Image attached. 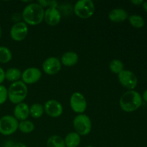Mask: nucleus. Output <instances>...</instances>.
<instances>
[{
    "label": "nucleus",
    "mask_w": 147,
    "mask_h": 147,
    "mask_svg": "<svg viewBox=\"0 0 147 147\" xmlns=\"http://www.w3.org/2000/svg\"><path fill=\"white\" fill-rule=\"evenodd\" d=\"M64 142L65 147H78L81 142V138L76 132H70L66 135Z\"/></svg>",
    "instance_id": "f3484780"
},
{
    "label": "nucleus",
    "mask_w": 147,
    "mask_h": 147,
    "mask_svg": "<svg viewBox=\"0 0 147 147\" xmlns=\"http://www.w3.org/2000/svg\"><path fill=\"white\" fill-rule=\"evenodd\" d=\"M11 147H27L24 144L21 143V142H18V143L12 144Z\"/></svg>",
    "instance_id": "c85d7f7f"
},
{
    "label": "nucleus",
    "mask_w": 147,
    "mask_h": 147,
    "mask_svg": "<svg viewBox=\"0 0 147 147\" xmlns=\"http://www.w3.org/2000/svg\"><path fill=\"white\" fill-rule=\"evenodd\" d=\"M73 128L75 132L80 136H87L92 129V121L90 117L84 113L78 114L73 119Z\"/></svg>",
    "instance_id": "39448f33"
},
{
    "label": "nucleus",
    "mask_w": 147,
    "mask_h": 147,
    "mask_svg": "<svg viewBox=\"0 0 147 147\" xmlns=\"http://www.w3.org/2000/svg\"><path fill=\"white\" fill-rule=\"evenodd\" d=\"M42 72L39 68L35 67H28L22 73V81L26 85L34 84L40 80Z\"/></svg>",
    "instance_id": "9b49d317"
},
{
    "label": "nucleus",
    "mask_w": 147,
    "mask_h": 147,
    "mask_svg": "<svg viewBox=\"0 0 147 147\" xmlns=\"http://www.w3.org/2000/svg\"><path fill=\"white\" fill-rule=\"evenodd\" d=\"M109 69L112 73L119 75L121 72L124 70V65L121 60L114 59L111 61L109 64Z\"/></svg>",
    "instance_id": "5701e85b"
},
{
    "label": "nucleus",
    "mask_w": 147,
    "mask_h": 147,
    "mask_svg": "<svg viewBox=\"0 0 147 147\" xmlns=\"http://www.w3.org/2000/svg\"><path fill=\"white\" fill-rule=\"evenodd\" d=\"M70 106L73 111L78 114H81L87 109V100L83 93L75 92L70 96Z\"/></svg>",
    "instance_id": "0eeeda50"
},
{
    "label": "nucleus",
    "mask_w": 147,
    "mask_h": 147,
    "mask_svg": "<svg viewBox=\"0 0 147 147\" xmlns=\"http://www.w3.org/2000/svg\"><path fill=\"white\" fill-rule=\"evenodd\" d=\"M131 3L133 4L134 5L141 6L143 4L144 1H142V0H131Z\"/></svg>",
    "instance_id": "cd10ccee"
},
{
    "label": "nucleus",
    "mask_w": 147,
    "mask_h": 147,
    "mask_svg": "<svg viewBox=\"0 0 147 147\" xmlns=\"http://www.w3.org/2000/svg\"><path fill=\"white\" fill-rule=\"evenodd\" d=\"M44 106L40 103H34L30 107V116L34 119H39L44 114Z\"/></svg>",
    "instance_id": "6ab92c4d"
},
{
    "label": "nucleus",
    "mask_w": 147,
    "mask_h": 147,
    "mask_svg": "<svg viewBox=\"0 0 147 147\" xmlns=\"http://www.w3.org/2000/svg\"><path fill=\"white\" fill-rule=\"evenodd\" d=\"M8 98V90L4 86L0 85V105H2Z\"/></svg>",
    "instance_id": "a878e982"
},
{
    "label": "nucleus",
    "mask_w": 147,
    "mask_h": 147,
    "mask_svg": "<svg viewBox=\"0 0 147 147\" xmlns=\"http://www.w3.org/2000/svg\"><path fill=\"white\" fill-rule=\"evenodd\" d=\"M45 9L37 3H30L24 8L22 14L24 22L27 25L36 26L44 20Z\"/></svg>",
    "instance_id": "f257e3e1"
},
{
    "label": "nucleus",
    "mask_w": 147,
    "mask_h": 147,
    "mask_svg": "<svg viewBox=\"0 0 147 147\" xmlns=\"http://www.w3.org/2000/svg\"><path fill=\"white\" fill-rule=\"evenodd\" d=\"M47 147H65L64 139L58 135H53L47 140Z\"/></svg>",
    "instance_id": "aec40b11"
},
{
    "label": "nucleus",
    "mask_w": 147,
    "mask_h": 147,
    "mask_svg": "<svg viewBox=\"0 0 147 147\" xmlns=\"http://www.w3.org/2000/svg\"><path fill=\"white\" fill-rule=\"evenodd\" d=\"M19 121L13 116L6 115L0 119V134L4 136H10L18 129Z\"/></svg>",
    "instance_id": "423d86ee"
},
{
    "label": "nucleus",
    "mask_w": 147,
    "mask_h": 147,
    "mask_svg": "<svg viewBox=\"0 0 147 147\" xmlns=\"http://www.w3.org/2000/svg\"><path fill=\"white\" fill-rule=\"evenodd\" d=\"M8 90V99L13 104L22 103L28 94V88L25 83L22 80L12 83Z\"/></svg>",
    "instance_id": "7ed1b4c3"
},
{
    "label": "nucleus",
    "mask_w": 147,
    "mask_h": 147,
    "mask_svg": "<svg viewBox=\"0 0 147 147\" xmlns=\"http://www.w3.org/2000/svg\"><path fill=\"white\" fill-rule=\"evenodd\" d=\"M22 78L21 70L17 67H10L5 71V79L8 81L14 83Z\"/></svg>",
    "instance_id": "a211bd4d"
},
{
    "label": "nucleus",
    "mask_w": 147,
    "mask_h": 147,
    "mask_svg": "<svg viewBox=\"0 0 147 147\" xmlns=\"http://www.w3.org/2000/svg\"><path fill=\"white\" fill-rule=\"evenodd\" d=\"M61 19V12L57 8H48L45 11L44 20L47 25L51 27L57 25Z\"/></svg>",
    "instance_id": "ddd939ff"
},
{
    "label": "nucleus",
    "mask_w": 147,
    "mask_h": 147,
    "mask_svg": "<svg viewBox=\"0 0 147 147\" xmlns=\"http://www.w3.org/2000/svg\"><path fill=\"white\" fill-rule=\"evenodd\" d=\"M37 4H40L43 9L44 8H57V2L56 1H47V0H39Z\"/></svg>",
    "instance_id": "393cba45"
},
{
    "label": "nucleus",
    "mask_w": 147,
    "mask_h": 147,
    "mask_svg": "<svg viewBox=\"0 0 147 147\" xmlns=\"http://www.w3.org/2000/svg\"><path fill=\"white\" fill-rule=\"evenodd\" d=\"M18 129L23 134H30L34 130V124L31 121H22L19 122Z\"/></svg>",
    "instance_id": "4be33fe9"
},
{
    "label": "nucleus",
    "mask_w": 147,
    "mask_h": 147,
    "mask_svg": "<svg viewBox=\"0 0 147 147\" xmlns=\"http://www.w3.org/2000/svg\"><path fill=\"white\" fill-rule=\"evenodd\" d=\"M128 20L131 25L136 29L142 28L145 24V21L143 17L138 14H132L129 16Z\"/></svg>",
    "instance_id": "412c9836"
},
{
    "label": "nucleus",
    "mask_w": 147,
    "mask_h": 147,
    "mask_svg": "<svg viewBox=\"0 0 147 147\" xmlns=\"http://www.w3.org/2000/svg\"><path fill=\"white\" fill-rule=\"evenodd\" d=\"M28 26L24 22H16L10 29V37L16 42L24 40L28 34Z\"/></svg>",
    "instance_id": "1a4fd4ad"
},
{
    "label": "nucleus",
    "mask_w": 147,
    "mask_h": 147,
    "mask_svg": "<svg viewBox=\"0 0 147 147\" xmlns=\"http://www.w3.org/2000/svg\"><path fill=\"white\" fill-rule=\"evenodd\" d=\"M1 33H2V30H1V25H0V38H1Z\"/></svg>",
    "instance_id": "2f4dec72"
},
{
    "label": "nucleus",
    "mask_w": 147,
    "mask_h": 147,
    "mask_svg": "<svg viewBox=\"0 0 147 147\" xmlns=\"http://www.w3.org/2000/svg\"><path fill=\"white\" fill-rule=\"evenodd\" d=\"M129 17L128 12L122 8H115L111 10L109 14V19L114 23H121L126 20Z\"/></svg>",
    "instance_id": "2eb2a0df"
},
{
    "label": "nucleus",
    "mask_w": 147,
    "mask_h": 147,
    "mask_svg": "<svg viewBox=\"0 0 147 147\" xmlns=\"http://www.w3.org/2000/svg\"><path fill=\"white\" fill-rule=\"evenodd\" d=\"M42 70L49 76H54L60 71L62 64L60 60L56 57H49L43 62Z\"/></svg>",
    "instance_id": "9d476101"
},
{
    "label": "nucleus",
    "mask_w": 147,
    "mask_h": 147,
    "mask_svg": "<svg viewBox=\"0 0 147 147\" xmlns=\"http://www.w3.org/2000/svg\"><path fill=\"white\" fill-rule=\"evenodd\" d=\"M120 84L128 90H134L137 86L138 78L136 75L129 70H123L118 75Z\"/></svg>",
    "instance_id": "6e6552de"
},
{
    "label": "nucleus",
    "mask_w": 147,
    "mask_h": 147,
    "mask_svg": "<svg viewBox=\"0 0 147 147\" xmlns=\"http://www.w3.org/2000/svg\"><path fill=\"white\" fill-rule=\"evenodd\" d=\"M13 114H14L13 116L18 121L27 120V118L30 116V106L24 102L18 103L14 107Z\"/></svg>",
    "instance_id": "4468645a"
},
{
    "label": "nucleus",
    "mask_w": 147,
    "mask_h": 147,
    "mask_svg": "<svg viewBox=\"0 0 147 147\" xmlns=\"http://www.w3.org/2000/svg\"><path fill=\"white\" fill-rule=\"evenodd\" d=\"M86 147H94V146H90V145H88V146H86Z\"/></svg>",
    "instance_id": "473e14b6"
},
{
    "label": "nucleus",
    "mask_w": 147,
    "mask_h": 147,
    "mask_svg": "<svg viewBox=\"0 0 147 147\" xmlns=\"http://www.w3.org/2000/svg\"><path fill=\"white\" fill-rule=\"evenodd\" d=\"M61 64L66 67H72L76 65L79 60V56L76 52L68 51L63 53L60 58Z\"/></svg>",
    "instance_id": "dca6fc26"
},
{
    "label": "nucleus",
    "mask_w": 147,
    "mask_h": 147,
    "mask_svg": "<svg viewBox=\"0 0 147 147\" xmlns=\"http://www.w3.org/2000/svg\"><path fill=\"white\" fill-rule=\"evenodd\" d=\"M142 97L139 92L134 90H127L119 99V106L125 112L131 113L142 106Z\"/></svg>",
    "instance_id": "f03ea898"
},
{
    "label": "nucleus",
    "mask_w": 147,
    "mask_h": 147,
    "mask_svg": "<svg viewBox=\"0 0 147 147\" xmlns=\"http://www.w3.org/2000/svg\"><path fill=\"white\" fill-rule=\"evenodd\" d=\"M44 110L46 114L52 118H58L63 114V107L61 103L56 100H49L45 102Z\"/></svg>",
    "instance_id": "f8f14e48"
},
{
    "label": "nucleus",
    "mask_w": 147,
    "mask_h": 147,
    "mask_svg": "<svg viewBox=\"0 0 147 147\" xmlns=\"http://www.w3.org/2000/svg\"><path fill=\"white\" fill-rule=\"evenodd\" d=\"M142 7H143L145 11H146V12H147V1H144L143 4H142Z\"/></svg>",
    "instance_id": "7c9ffc66"
},
{
    "label": "nucleus",
    "mask_w": 147,
    "mask_h": 147,
    "mask_svg": "<svg viewBox=\"0 0 147 147\" xmlns=\"http://www.w3.org/2000/svg\"><path fill=\"white\" fill-rule=\"evenodd\" d=\"M142 100H144L145 102H146L147 103V89L146 90H145L144 92L143 95H142Z\"/></svg>",
    "instance_id": "c756f323"
},
{
    "label": "nucleus",
    "mask_w": 147,
    "mask_h": 147,
    "mask_svg": "<svg viewBox=\"0 0 147 147\" xmlns=\"http://www.w3.org/2000/svg\"><path fill=\"white\" fill-rule=\"evenodd\" d=\"M96 7L92 0H79L75 4L73 11L79 18L87 20L94 14Z\"/></svg>",
    "instance_id": "20e7f679"
},
{
    "label": "nucleus",
    "mask_w": 147,
    "mask_h": 147,
    "mask_svg": "<svg viewBox=\"0 0 147 147\" xmlns=\"http://www.w3.org/2000/svg\"><path fill=\"white\" fill-rule=\"evenodd\" d=\"M12 59V53L7 47L0 46V63H7Z\"/></svg>",
    "instance_id": "b1692460"
},
{
    "label": "nucleus",
    "mask_w": 147,
    "mask_h": 147,
    "mask_svg": "<svg viewBox=\"0 0 147 147\" xmlns=\"http://www.w3.org/2000/svg\"><path fill=\"white\" fill-rule=\"evenodd\" d=\"M5 80V71L3 70L2 67H0V85Z\"/></svg>",
    "instance_id": "bb28decb"
}]
</instances>
